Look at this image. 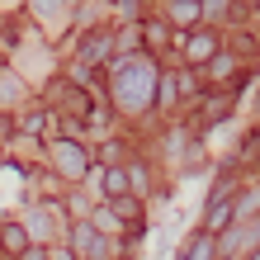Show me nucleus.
Listing matches in <instances>:
<instances>
[{"instance_id": "nucleus-5", "label": "nucleus", "mask_w": 260, "mask_h": 260, "mask_svg": "<svg viewBox=\"0 0 260 260\" xmlns=\"http://www.w3.org/2000/svg\"><path fill=\"white\" fill-rule=\"evenodd\" d=\"M57 161H62V171H71V175L85 171V151L76 147V142H57Z\"/></svg>"}, {"instance_id": "nucleus-12", "label": "nucleus", "mask_w": 260, "mask_h": 260, "mask_svg": "<svg viewBox=\"0 0 260 260\" xmlns=\"http://www.w3.org/2000/svg\"><path fill=\"white\" fill-rule=\"evenodd\" d=\"M142 180H147V171H142V166H128V189H137Z\"/></svg>"}, {"instance_id": "nucleus-13", "label": "nucleus", "mask_w": 260, "mask_h": 260, "mask_svg": "<svg viewBox=\"0 0 260 260\" xmlns=\"http://www.w3.org/2000/svg\"><path fill=\"white\" fill-rule=\"evenodd\" d=\"M19 255H24V260H48V255H43V251H28V246H24Z\"/></svg>"}, {"instance_id": "nucleus-15", "label": "nucleus", "mask_w": 260, "mask_h": 260, "mask_svg": "<svg viewBox=\"0 0 260 260\" xmlns=\"http://www.w3.org/2000/svg\"><path fill=\"white\" fill-rule=\"evenodd\" d=\"M255 5H260V0H255Z\"/></svg>"}, {"instance_id": "nucleus-14", "label": "nucleus", "mask_w": 260, "mask_h": 260, "mask_svg": "<svg viewBox=\"0 0 260 260\" xmlns=\"http://www.w3.org/2000/svg\"><path fill=\"white\" fill-rule=\"evenodd\" d=\"M251 260H260V246H255V251H251Z\"/></svg>"}, {"instance_id": "nucleus-11", "label": "nucleus", "mask_w": 260, "mask_h": 260, "mask_svg": "<svg viewBox=\"0 0 260 260\" xmlns=\"http://www.w3.org/2000/svg\"><path fill=\"white\" fill-rule=\"evenodd\" d=\"M232 71V57H208V81H222Z\"/></svg>"}, {"instance_id": "nucleus-9", "label": "nucleus", "mask_w": 260, "mask_h": 260, "mask_svg": "<svg viewBox=\"0 0 260 260\" xmlns=\"http://www.w3.org/2000/svg\"><path fill=\"white\" fill-rule=\"evenodd\" d=\"M71 237H76V246H81L85 255H95V251H100V237H95V227H85V222H81Z\"/></svg>"}, {"instance_id": "nucleus-10", "label": "nucleus", "mask_w": 260, "mask_h": 260, "mask_svg": "<svg viewBox=\"0 0 260 260\" xmlns=\"http://www.w3.org/2000/svg\"><path fill=\"white\" fill-rule=\"evenodd\" d=\"M171 14H175L180 24H185V19H199V0H175V5H171Z\"/></svg>"}, {"instance_id": "nucleus-3", "label": "nucleus", "mask_w": 260, "mask_h": 260, "mask_svg": "<svg viewBox=\"0 0 260 260\" xmlns=\"http://www.w3.org/2000/svg\"><path fill=\"white\" fill-rule=\"evenodd\" d=\"M222 227H232V199L213 194V204H208V232H222Z\"/></svg>"}, {"instance_id": "nucleus-2", "label": "nucleus", "mask_w": 260, "mask_h": 260, "mask_svg": "<svg viewBox=\"0 0 260 260\" xmlns=\"http://www.w3.org/2000/svg\"><path fill=\"white\" fill-rule=\"evenodd\" d=\"M109 48H114V34L109 28H95V34L81 43V62H100V57H109Z\"/></svg>"}, {"instance_id": "nucleus-4", "label": "nucleus", "mask_w": 260, "mask_h": 260, "mask_svg": "<svg viewBox=\"0 0 260 260\" xmlns=\"http://www.w3.org/2000/svg\"><path fill=\"white\" fill-rule=\"evenodd\" d=\"M185 52H189V62H208V57L218 52V34H208V28H204V34H194L185 43Z\"/></svg>"}, {"instance_id": "nucleus-8", "label": "nucleus", "mask_w": 260, "mask_h": 260, "mask_svg": "<svg viewBox=\"0 0 260 260\" xmlns=\"http://www.w3.org/2000/svg\"><path fill=\"white\" fill-rule=\"evenodd\" d=\"M62 104H67L71 114H90V100H85L76 85H62Z\"/></svg>"}, {"instance_id": "nucleus-7", "label": "nucleus", "mask_w": 260, "mask_h": 260, "mask_svg": "<svg viewBox=\"0 0 260 260\" xmlns=\"http://www.w3.org/2000/svg\"><path fill=\"white\" fill-rule=\"evenodd\" d=\"M100 189L109 194V199L123 194V189H128V175H123V171H104V175H100Z\"/></svg>"}, {"instance_id": "nucleus-6", "label": "nucleus", "mask_w": 260, "mask_h": 260, "mask_svg": "<svg viewBox=\"0 0 260 260\" xmlns=\"http://www.w3.org/2000/svg\"><path fill=\"white\" fill-rule=\"evenodd\" d=\"M0 246H5V251H14V255H19V251L28 246V232H24V227H19V222H5V227H0Z\"/></svg>"}, {"instance_id": "nucleus-1", "label": "nucleus", "mask_w": 260, "mask_h": 260, "mask_svg": "<svg viewBox=\"0 0 260 260\" xmlns=\"http://www.w3.org/2000/svg\"><path fill=\"white\" fill-rule=\"evenodd\" d=\"M151 81H156V67L151 62H128L118 71V95L128 104H147L151 100Z\"/></svg>"}]
</instances>
